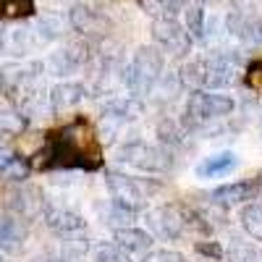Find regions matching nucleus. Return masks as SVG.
I'll use <instances>...</instances> for the list:
<instances>
[{"label": "nucleus", "mask_w": 262, "mask_h": 262, "mask_svg": "<svg viewBox=\"0 0 262 262\" xmlns=\"http://www.w3.org/2000/svg\"><path fill=\"white\" fill-rule=\"evenodd\" d=\"M233 100L228 95H215L207 90H196L186 100V116L196 121H212V118H223L233 113Z\"/></svg>", "instance_id": "1"}, {"label": "nucleus", "mask_w": 262, "mask_h": 262, "mask_svg": "<svg viewBox=\"0 0 262 262\" xmlns=\"http://www.w3.org/2000/svg\"><path fill=\"white\" fill-rule=\"evenodd\" d=\"M107 186H111L116 202H121L126 207H137L158 191V184H152L147 179H131V176H123V173H111L107 176Z\"/></svg>", "instance_id": "2"}, {"label": "nucleus", "mask_w": 262, "mask_h": 262, "mask_svg": "<svg viewBox=\"0 0 262 262\" xmlns=\"http://www.w3.org/2000/svg\"><path fill=\"white\" fill-rule=\"evenodd\" d=\"M163 71V58L155 50H142L134 60V69L128 71V86L134 92H147L152 84L158 81Z\"/></svg>", "instance_id": "3"}, {"label": "nucleus", "mask_w": 262, "mask_h": 262, "mask_svg": "<svg viewBox=\"0 0 262 262\" xmlns=\"http://www.w3.org/2000/svg\"><path fill=\"white\" fill-rule=\"evenodd\" d=\"M118 160L121 163H128L134 168H142V170H160L168 165V160H163V155L149 147V144H128V147H121L118 149Z\"/></svg>", "instance_id": "4"}, {"label": "nucleus", "mask_w": 262, "mask_h": 262, "mask_svg": "<svg viewBox=\"0 0 262 262\" xmlns=\"http://www.w3.org/2000/svg\"><path fill=\"white\" fill-rule=\"evenodd\" d=\"M149 226H152V231H155L158 236H163V238H176L184 231V215L176 207L163 205V207L149 212Z\"/></svg>", "instance_id": "5"}, {"label": "nucleus", "mask_w": 262, "mask_h": 262, "mask_svg": "<svg viewBox=\"0 0 262 262\" xmlns=\"http://www.w3.org/2000/svg\"><path fill=\"white\" fill-rule=\"evenodd\" d=\"M196 69L202 71V76H200V84L202 86H228L233 79H236V69L228 63V60H223V58H217V60H196L194 63Z\"/></svg>", "instance_id": "6"}, {"label": "nucleus", "mask_w": 262, "mask_h": 262, "mask_svg": "<svg viewBox=\"0 0 262 262\" xmlns=\"http://www.w3.org/2000/svg\"><path fill=\"white\" fill-rule=\"evenodd\" d=\"M155 37L160 42V48H165V50H173V53L189 50V37L184 34L179 21H173V18L158 21V24H155Z\"/></svg>", "instance_id": "7"}, {"label": "nucleus", "mask_w": 262, "mask_h": 262, "mask_svg": "<svg viewBox=\"0 0 262 262\" xmlns=\"http://www.w3.org/2000/svg\"><path fill=\"white\" fill-rule=\"evenodd\" d=\"M24 238H27V228L21 226V221H16L11 215H0V249L18 252Z\"/></svg>", "instance_id": "8"}, {"label": "nucleus", "mask_w": 262, "mask_h": 262, "mask_svg": "<svg viewBox=\"0 0 262 262\" xmlns=\"http://www.w3.org/2000/svg\"><path fill=\"white\" fill-rule=\"evenodd\" d=\"M233 168H236L233 152H217V155H210L196 165V176L200 179H215V176H223V173H231Z\"/></svg>", "instance_id": "9"}, {"label": "nucleus", "mask_w": 262, "mask_h": 262, "mask_svg": "<svg viewBox=\"0 0 262 262\" xmlns=\"http://www.w3.org/2000/svg\"><path fill=\"white\" fill-rule=\"evenodd\" d=\"M113 238L126 252H147L152 247V236L147 231H139V228H118L113 233Z\"/></svg>", "instance_id": "10"}, {"label": "nucleus", "mask_w": 262, "mask_h": 262, "mask_svg": "<svg viewBox=\"0 0 262 262\" xmlns=\"http://www.w3.org/2000/svg\"><path fill=\"white\" fill-rule=\"evenodd\" d=\"M252 194H254V186L252 184L238 181V184H223V186H217L212 191V200L217 205H238V202L249 200Z\"/></svg>", "instance_id": "11"}, {"label": "nucleus", "mask_w": 262, "mask_h": 262, "mask_svg": "<svg viewBox=\"0 0 262 262\" xmlns=\"http://www.w3.org/2000/svg\"><path fill=\"white\" fill-rule=\"evenodd\" d=\"M0 176H6L11 181H24L29 176V165L21 158H16L11 149L0 147Z\"/></svg>", "instance_id": "12"}, {"label": "nucleus", "mask_w": 262, "mask_h": 262, "mask_svg": "<svg viewBox=\"0 0 262 262\" xmlns=\"http://www.w3.org/2000/svg\"><path fill=\"white\" fill-rule=\"evenodd\" d=\"M242 228L252 238L262 242V205H247L242 210Z\"/></svg>", "instance_id": "13"}, {"label": "nucleus", "mask_w": 262, "mask_h": 262, "mask_svg": "<svg viewBox=\"0 0 262 262\" xmlns=\"http://www.w3.org/2000/svg\"><path fill=\"white\" fill-rule=\"evenodd\" d=\"M48 223H50L53 228H58V231H76V228L84 226V221H81L79 215L66 212V210H53V212H48Z\"/></svg>", "instance_id": "14"}, {"label": "nucleus", "mask_w": 262, "mask_h": 262, "mask_svg": "<svg viewBox=\"0 0 262 262\" xmlns=\"http://www.w3.org/2000/svg\"><path fill=\"white\" fill-rule=\"evenodd\" d=\"M79 100H81V86H76V84H60L53 90V105L55 107H69Z\"/></svg>", "instance_id": "15"}, {"label": "nucleus", "mask_w": 262, "mask_h": 262, "mask_svg": "<svg viewBox=\"0 0 262 262\" xmlns=\"http://www.w3.org/2000/svg\"><path fill=\"white\" fill-rule=\"evenodd\" d=\"M95 262H131V254L118 244H100L95 249Z\"/></svg>", "instance_id": "16"}, {"label": "nucleus", "mask_w": 262, "mask_h": 262, "mask_svg": "<svg viewBox=\"0 0 262 262\" xmlns=\"http://www.w3.org/2000/svg\"><path fill=\"white\" fill-rule=\"evenodd\" d=\"M186 29L194 39H202L205 37V13L200 6H191L186 11Z\"/></svg>", "instance_id": "17"}, {"label": "nucleus", "mask_w": 262, "mask_h": 262, "mask_svg": "<svg viewBox=\"0 0 262 262\" xmlns=\"http://www.w3.org/2000/svg\"><path fill=\"white\" fill-rule=\"evenodd\" d=\"M142 262H184V257L170 249H158V252H149Z\"/></svg>", "instance_id": "18"}, {"label": "nucleus", "mask_w": 262, "mask_h": 262, "mask_svg": "<svg viewBox=\"0 0 262 262\" xmlns=\"http://www.w3.org/2000/svg\"><path fill=\"white\" fill-rule=\"evenodd\" d=\"M39 262H63V259H39Z\"/></svg>", "instance_id": "19"}, {"label": "nucleus", "mask_w": 262, "mask_h": 262, "mask_svg": "<svg viewBox=\"0 0 262 262\" xmlns=\"http://www.w3.org/2000/svg\"><path fill=\"white\" fill-rule=\"evenodd\" d=\"M0 48H3V34H0Z\"/></svg>", "instance_id": "20"}, {"label": "nucleus", "mask_w": 262, "mask_h": 262, "mask_svg": "<svg viewBox=\"0 0 262 262\" xmlns=\"http://www.w3.org/2000/svg\"><path fill=\"white\" fill-rule=\"evenodd\" d=\"M259 181H262V173H259Z\"/></svg>", "instance_id": "21"}, {"label": "nucleus", "mask_w": 262, "mask_h": 262, "mask_svg": "<svg viewBox=\"0 0 262 262\" xmlns=\"http://www.w3.org/2000/svg\"><path fill=\"white\" fill-rule=\"evenodd\" d=\"M0 262H3V257H0Z\"/></svg>", "instance_id": "22"}]
</instances>
